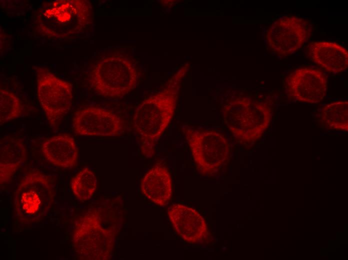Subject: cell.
<instances>
[{
  "label": "cell",
  "instance_id": "cell-13",
  "mask_svg": "<svg viewBox=\"0 0 348 260\" xmlns=\"http://www.w3.org/2000/svg\"><path fill=\"white\" fill-rule=\"evenodd\" d=\"M306 54L311 60L328 72L338 74L348 68V50L337 42H312L308 46Z\"/></svg>",
  "mask_w": 348,
  "mask_h": 260
},
{
  "label": "cell",
  "instance_id": "cell-12",
  "mask_svg": "<svg viewBox=\"0 0 348 260\" xmlns=\"http://www.w3.org/2000/svg\"><path fill=\"white\" fill-rule=\"evenodd\" d=\"M168 216L176 234L188 243L199 244L208 234L204 218L192 208L174 204L168 208Z\"/></svg>",
  "mask_w": 348,
  "mask_h": 260
},
{
  "label": "cell",
  "instance_id": "cell-1",
  "mask_svg": "<svg viewBox=\"0 0 348 260\" xmlns=\"http://www.w3.org/2000/svg\"><path fill=\"white\" fill-rule=\"evenodd\" d=\"M122 217L114 200H106L79 218L72 243L80 260H106L111 257Z\"/></svg>",
  "mask_w": 348,
  "mask_h": 260
},
{
  "label": "cell",
  "instance_id": "cell-5",
  "mask_svg": "<svg viewBox=\"0 0 348 260\" xmlns=\"http://www.w3.org/2000/svg\"><path fill=\"white\" fill-rule=\"evenodd\" d=\"M272 113L267 103L244 98L228 104L224 109L223 118L238 142L250 144L260 138L268 128Z\"/></svg>",
  "mask_w": 348,
  "mask_h": 260
},
{
  "label": "cell",
  "instance_id": "cell-19",
  "mask_svg": "<svg viewBox=\"0 0 348 260\" xmlns=\"http://www.w3.org/2000/svg\"><path fill=\"white\" fill-rule=\"evenodd\" d=\"M23 107L20 98L12 92L0 89V124L16 119L22 114Z\"/></svg>",
  "mask_w": 348,
  "mask_h": 260
},
{
  "label": "cell",
  "instance_id": "cell-2",
  "mask_svg": "<svg viewBox=\"0 0 348 260\" xmlns=\"http://www.w3.org/2000/svg\"><path fill=\"white\" fill-rule=\"evenodd\" d=\"M184 74H176L162 90L144 100L135 110L133 126L139 136L141 153L146 158L154 154L157 142L173 117Z\"/></svg>",
  "mask_w": 348,
  "mask_h": 260
},
{
  "label": "cell",
  "instance_id": "cell-8",
  "mask_svg": "<svg viewBox=\"0 0 348 260\" xmlns=\"http://www.w3.org/2000/svg\"><path fill=\"white\" fill-rule=\"evenodd\" d=\"M37 96L50 126L57 130L70 110L72 86L43 66H36Z\"/></svg>",
  "mask_w": 348,
  "mask_h": 260
},
{
  "label": "cell",
  "instance_id": "cell-3",
  "mask_svg": "<svg viewBox=\"0 0 348 260\" xmlns=\"http://www.w3.org/2000/svg\"><path fill=\"white\" fill-rule=\"evenodd\" d=\"M91 4L85 0H59L42 4L36 18L37 30L54 38H72L92 22Z\"/></svg>",
  "mask_w": 348,
  "mask_h": 260
},
{
  "label": "cell",
  "instance_id": "cell-4",
  "mask_svg": "<svg viewBox=\"0 0 348 260\" xmlns=\"http://www.w3.org/2000/svg\"><path fill=\"white\" fill-rule=\"evenodd\" d=\"M138 72L130 58L114 54L100 60L92 68L88 77L91 88L106 98L124 96L136 87Z\"/></svg>",
  "mask_w": 348,
  "mask_h": 260
},
{
  "label": "cell",
  "instance_id": "cell-14",
  "mask_svg": "<svg viewBox=\"0 0 348 260\" xmlns=\"http://www.w3.org/2000/svg\"><path fill=\"white\" fill-rule=\"evenodd\" d=\"M42 152L54 165L62 168H72L77 162L78 150L73 137L67 134L47 138L41 144Z\"/></svg>",
  "mask_w": 348,
  "mask_h": 260
},
{
  "label": "cell",
  "instance_id": "cell-10",
  "mask_svg": "<svg viewBox=\"0 0 348 260\" xmlns=\"http://www.w3.org/2000/svg\"><path fill=\"white\" fill-rule=\"evenodd\" d=\"M328 82L322 71L316 68L303 67L288 74L284 82L286 92L292 100L316 104L324 98Z\"/></svg>",
  "mask_w": 348,
  "mask_h": 260
},
{
  "label": "cell",
  "instance_id": "cell-18",
  "mask_svg": "<svg viewBox=\"0 0 348 260\" xmlns=\"http://www.w3.org/2000/svg\"><path fill=\"white\" fill-rule=\"evenodd\" d=\"M71 189L76 197L80 201L90 200L97 188V179L88 168H84L72 178Z\"/></svg>",
  "mask_w": 348,
  "mask_h": 260
},
{
  "label": "cell",
  "instance_id": "cell-17",
  "mask_svg": "<svg viewBox=\"0 0 348 260\" xmlns=\"http://www.w3.org/2000/svg\"><path fill=\"white\" fill-rule=\"evenodd\" d=\"M318 120L326 130L348 131V101L338 100L326 104L320 112Z\"/></svg>",
  "mask_w": 348,
  "mask_h": 260
},
{
  "label": "cell",
  "instance_id": "cell-7",
  "mask_svg": "<svg viewBox=\"0 0 348 260\" xmlns=\"http://www.w3.org/2000/svg\"><path fill=\"white\" fill-rule=\"evenodd\" d=\"M184 134L200 174H216L228 162L230 146L221 132L212 130H195L186 126Z\"/></svg>",
  "mask_w": 348,
  "mask_h": 260
},
{
  "label": "cell",
  "instance_id": "cell-16",
  "mask_svg": "<svg viewBox=\"0 0 348 260\" xmlns=\"http://www.w3.org/2000/svg\"><path fill=\"white\" fill-rule=\"evenodd\" d=\"M26 148L22 139L6 136L0 140V184H7L24 162Z\"/></svg>",
  "mask_w": 348,
  "mask_h": 260
},
{
  "label": "cell",
  "instance_id": "cell-9",
  "mask_svg": "<svg viewBox=\"0 0 348 260\" xmlns=\"http://www.w3.org/2000/svg\"><path fill=\"white\" fill-rule=\"evenodd\" d=\"M312 30V25L308 20L296 16H283L269 28L267 42L276 54L288 56L304 45Z\"/></svg>",
  "mask_w": 348,
  "mask_h": 260
},
{
  "label": "cell",
  "instance_id": "cell-15",
  "mask_svg": "<svg viewBox=\"0 0 348 260\" xmlns=\"http://www.w3.org/2000/svg\"><path fill=\"white\" fill-rule=\"evenodd\" d=\"M142 194L148 200L160 206L167 204L172 192V180L168 169L160 164L151 168L140 182Z\"/></svg>",
  "mask_w": 348,
  "mask_h": 260
},
{
  "label": "cell",
  "instance_id": "cell-11",
  "mask_svg": "<svg viewBox=\"0 0 348 260\" xmlns=\"http://www.w3.org/2000/svg\"><path fill=\"white\" fill-rule=\"evenodd\" d=\"M72 128L81 136H115L124 131L122 120L112 111L98 106H87L76 111Z\"/></svg>",
  "mask_w": 348,
  "mask_h": 260
},
{
  "label": "cell",
  "instance_id": "cell-6",
  "mask_svg": "<svg viewBox=\"0 0 348 260\" xmlns=\"http://www.w3.org/2000/svg\"><path fill=\"white\" fill-rule=\"evenodd\" d=\"M54 195L49 177L38 170L27 172L14 192V211L18 221L28 225L41 220L49 211Z\"/></svg>",
  "mask_w": 348,
  "mask_h": 260
}]
</instances>
